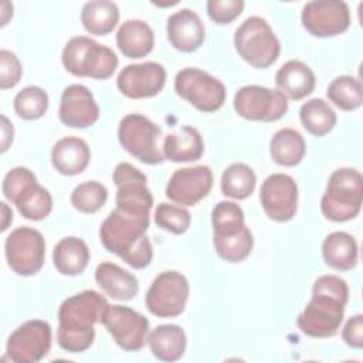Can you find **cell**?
Instances as JSON below:
<instances>
[{"mask_svg": "<svg viewBox=\"0 0 363 363\" xmlns=\"http://www.w3.org/2000/svg\"><path fill=\"white\" fill-rule=\"evenodd\" d=\"M109 303L104 295L86 289L67 298L58 309L57 342L69 353L85 352L95 339V323L102 318Z\"/></svg>", "mask_w": 363, "mask_h": 363, "instance_id": "1", "label": "cell"}, {"mask_svg": "<svg viewBox=\"0 0 363 363\" xmlns=\"http://www.w3.org/2000/svg\"><path fill=\"white\" fill-rule=\"evenodd\" d=\"M349 299V288L337 275H322L312 288V298L296 323L311 337H330L337 333Z\"/></svg>", "mask_w": 363, "mask_h": 363, "instance_id": "2", "label": "cell"}, {"mask_svg": "<svg viewBox=\"0 0 363 363\" xmlns=\"http://www.w3.org/2000/svg\"><path fill=\"white\" fill-rule=\"evenodd\" d=\"M149 217L133 216L115 208L101 224L99 238L105 250L121 257L135 269L146 268L153 258L146 233Z\"/></svg>", "mask_w": 363, "mask_h": 363, "instance_id": "3", "label": "cell"}, {"mask_svg": "<svg viewBox=\"0 0 363 363\" xmlns=\"http://www.w3.org/2000/svg\"><path fill=\"white\" fill-rule=\"evenodd\" d=\"M213 245L227 262H241L252 251L254 238L245 225L242 208L234 201H220L211 211Z\"/></svg>", "mask_w": 363, "mask_h": 363, "instance_id": "4", "label": "cell"}, {"mask_svg": "<svg viewBox=\"0 0 363 363\" xmlns=\"http://www.w3.org/2000/svg\"><path fill=\"white\" fill-rule=\"evenodd\" d=\"M362 196V173L353 167L336 169L328 180L320 200V211L330 221H349L360 213Z\"/></svg>", "mask_w": 363, "mask_h": 363, "instance_id": "5", "label": "cell"}, {"mask_svg": "<svg viewBox=\"0 0 363 363\" xmlns=\"http://www.w3.org/2000/svg\"><path fill=\"white\" fill-rule=\"evenodd\" d=\"M61 61L69 74L92 79H108L119 64L116 54L109 47L85 35L72 37L65 44Z\"/></svg>", "mask_w": 363, "mask_h": 363, "instance_id": "6", "label": "cell"}, {"mask_svg": "<svg viewBox=\"0 0 363 363\" xmlns=\"http://www.w3.org/2000/svg\"><path fill=\"white\" fill-rule=\"evenodd\" d=\"M234 45L238 55L254 68H268L281 52V43L265 18L252 16L235 30Z\"/></svg>", "mask_w": 363, "mask_h": 363, "instance_id": "7", "label": "cell"}, {"mask_svg": "<svg viewBox=\"0 0 363 363\" xmlns=\"http://www.w3.org/2000/svg\"><path fill=\"white\" fill-rule=\"evenodd\" d=\"M160 128L140 113L123 116L118 128L121 146L145 164H160L164 156L159 146Z\"/></svg>", "mask_w": 363, "mask_h": 363, "instance_id": "8", "label": "cell"}, {"mask_svg": "<svg viewBox=\"0 0 363 363\" xmlns=\"http://www.w3.org/2000/svg\"><path fill=\"white\" fill-rule=\"evenodd\" d=\"M176 94L201 112H216L225 101V86L199 68H183L174 78Z\"/></svg>", "mask_w": 363, "mask_h": 363, "instance_id": "9", "label": "cell"}, {"mask_svg": "<svg viewBox=\"0 0 363 363\" xmlns=\"http://www.w3.org/2000/svg\"><path fill=\"white\" fill-rule=\"evenodd\" d=\"M9 267L21 277L37 274L45 261V241L43 234L31 227L13 230L4 242Z\"/></svg>", "mask_w": 363, "mask_h": 363, "instance_id": "10", "label": "cell"}, {"mask_svg": "<svg viewBox=\"0 0 363 363\" xmlns=\"http://www.w3.org/2000/svg\"><path fill=\"white\" fill-rule=\"evenodd\" d=\"M189 281L179 271H163L146 292L145 303L159 318H176L183 313L189 298Z\"/></svg>", "mask_w": 363, "mask_h": 363, "instance_id": "11", "label": "cell"}, {"mask_svg": "<svg viewBox=\"0 0 363 363\" xmlns=\"http://www.w3.org/2000/svg\"><path fill=\"white\" fill-rule=\"evenodd\" d=\"M235 112L248 121L275 122L288 111V99L278 89L262 85L241 86L234 95Z\"/></svg>", "mask_w": 363, "mask_h": 363, "instance_id": "12", "label": "cell"}, {"mask_svg": "<svg viewBox=\"0 0 363 363\" xmlns=\"http://www.w3.org/2000/svg\"><path fill=\"white\" fill-rule=\"evenodd\" d=\"M116 191V208L140 217H149L153 197L147 189V177L128 162H121L113 170Z\"/></svg>", "mask_w": 363, "mask_h": 363, "instance_id": "13", "label": "cell"}, {"mask_svg": "<svg viewBox=\"0 0 363 363\" xmlns=\"http://www.w3.org/2000/svg\"><path fill=\"white\" fill-rule=\"evenodd\" d=\"M51 340L50 323L31 319L20 325L10 335L6 354L14 363H37L50 353Z\"/></svg>", "mask_w": 363, "mask_h": 363, "instance_id": "14", "label": "cell"}, {"mask_svg": "<svg viewBox=\"0 0 363 363\" xmlns=\"http://www.w3.org/2000/svg\"><path fill=\"white\" fill-rule=\"evenodd\" d=\"M102 323L115 343L126 352L140 350L147 342V318L128 306L109 305L102 318Z\"/></svg>", "mask_w": 363, "mask_h": 363, "instance_id": "15", "label": "cell"}, {"mask_svg": "<svg viewBox=\"0 0 363 363\" xmlns=\"http://www.w3.org/2000/svg\"><path fill=\"white\" fill-rule=\"evenodd\" d=\"M302 26L313 37H335L350 26V11L345 1L315 0L303 6Z\"/></svg>", "mask_w": 363, "mask_h": 363, "instance_id": "16", "label": "cell"}, {"mask_svg": "<svg viewBox=\"0 0 363 363\" xmlns=\"http://www.w3.org/2000/svg\"><path fill=\"white\" fill-rule=\"evenodd\" d=\"M259 201L272 221L286 223L292 220L298 208L296 182L285 173L268 176L261 184Z\"/></svg>", "mask_w": 363, "mask_h": 363, "instance_id": "17", "label": "cell"}, {"mask_svg": "<svg viewBox=\"0 0 363 363\" xmlns=\"http://www.w3.org/2000/svg\"><path fill=\"white\" fill-rule=\"evenodd\" d=\"M166 84V69L155 61L126 65L116 78L119 92L132 99L152 98Z\"/></svg>", "mask_w": 363, "mask_h": 363, "instance_id": "18", "label": "cell"}, {"mask_svg": "<svg viewBox=\"0 0 363 363\" xmlns=\"http://www.w3.org/2000/svg\"><path fill=\"white\" fill-rule=\"evenodd\" d=\"M213 187V172L208 166L177 169L167 186L166 197L182 206H196Z\"/></svg>", "mask_w": 363, "mask_h": 363, "instance_id": "19", "label": "cell"}, {"mask_svg": "<svg viewBox=\"0 0 363 363\" xmlns=\"http://www.w3.org/2000/svg\"><path fill=\"white\" fill-rule=\"evenodd\" d=\"M58 118L65 126L85 129L98 121L99 108L85 85L72 84L62 91Z\"/></svg>", "mask_w": 363, "mask_h": 363, "instance_id": "20", "label": "cell"}, {"mask_svg": "<svg viewBox=\"0 0 363 363\" xmlns=\"http://www.w3.org/2000/svg\"><path fill=\"white\" fill-rule=\"evenodd\" d=\"M169 43L182 52L199 50L206 38V28L199 14L190 9H182L167 18Z\"/></svg>", "mask_w": 363, "mask_h": 363, "instance_id": "21", "label": "cell"}, {"mask_svg": "<svg viewBox=\"0 0 363 363\" xmlns=\"http://www.w3.org/2000/svg\"><path fill=\"white\" fill-rule=\"evenodd\" d=\"M91 160L88 143L75 136L60 139L51 150V163L54 169L64 176H75L82 173Z\"/></svg>", "mask_w": 363, "mask_h": 363, "instance_id": "22", "label": "cell"}, {"mask_svg": "<svg viewBox=\"0 0 363 363\" xmlns=\"http://www.w3.org/2000/svg\"><path fill=\"white\" fill-rule=\"evenodd\" d=\"M275 85L286 99L299 101L313 92L315 74L305 62L291 60L277 71Z\"/></svg>", "mask_w": 363, "mask_h": 363, "instance_id": "23", "label": "cell"}, {"mask_svg": "<svg viewBox=\"0 0 363 363\" xmlns=\"http://www.w3.org/2000/svg\"><path fill=\"white\" fill-rule=\"evenodd\" d=\"M203 138L193 126H182L163 139V156L174 163L196 162L203 156Z\"/></svg>", "mask_w": 363, "mask_h": 363, "instance_id": "24", "label": "cell"}, {"mask_svg": "<svg viewBox=\"0 0 363 363\" xmlns=\"http://www.w3.org/2000/svg\"><path fill=\"white\" fill-rule=\"evenodd\" d=\"M95 281L102 291L116 301H130L139 291L136 277L113 262H102L95 269Z\"/></svg>", "mask_w": 363, "mask_h": 363, "instance_id": "25", "label": "cell"}, {"mask_svg": "<svg viewBox=\"0 0 363 363\" xmlns=\"http://www.w3.org/2000/svg\"><path fill=\"white\" fill-rule=\"evenodd\" d=\"M116 45L128 58H143L155 45V33L142 20H126L116 33Z\"/></svg>", "mask_w": 363, "mask_h": 363, "instance_id": "26", "label": "cell"}, {"mask_svg": "<svg viewBox=\"0 0 363 363\" xmlns=\"http://www.w3.org/2000/svg\"><path fill=\"white\" fill-rule=\"evenodd\" d=\"M153 356L162 362H176L186 352V333L179 325H159L147 335Z\"/></svg>", "mask_w": 363, "mask_h": 363, "instance_id": "27", "label": "cell"}, {"mask_svg": "<svg viewBox=\"0 0 363 363\" xmlns=\"http://www.w3.org/2000/svg\"><path fill=\"white\" fill-rule=\"evenodd\" d=\"M357 242L349 233H330L322 244V257L330 268L336 271H349L357 265Z\"/></svg>", "mask_w": 363, "mask_h": 363, "instance_id": "28", "label": "cell"}, {"mask_svg": "<svg viewBox=\"0 0 363 363\" xmlns=\"http://www.w3.org/2000/svg\"><path fill=\"white\" fill-rule=\"evenodd\" d=\"M89 261V250L78 237H65L57 242L52 251V262L62 275L75 277L84 272Z\"/></svg>", "mask_w": 363, "mask_h": 363, "instance_id": "29", "label": "cell"}, {"mask_svg": "<svg viewBox=\"0 0 363 363\" xmlns=\"http://www.w3.org/2000/svg\"><path fill=\"white\" fill-rule=\"evenodd\" d=\"M306 152L303 136L292 129H279L269 142V155L277 164L292 167L302 162Z\"/></svg>", "mask_w": 363, "mask_h": 363, "instance_id": "30", "label": "cell"}, {"mask_svg": "<svg viewBox=\"0 0 363 363\" xmlns=\"http://www.w3.org/2000/svg\"><path fill=\"white\" fill-rule=\"evenodd\" d=\"M119 21V9L113 1L94 0L84 4L81 23L84 28L94 35H106Z\"/></svg>", "mask_w": 363, "mask_h": 363, "instance_id": "31", "label": "cell"}, {"mask_svg": "<svg viewBox=\"0 0 363 363\" xmlns=\"http://www.w3.org/2000/svg\"><path fill=\"white\" fill-rule=\"evenodd\" d=\"M299 119L306 132L316 138H322L335 128L337 116L326 101L322 98H312L302 104Z\"/></svg>", "mask_w": 363, "mask_h": 363, "instance_id": "32", "label": "cell"}, {"mask_svg": "<svg viewBox=\"0 0 363 363\" xmlns=\"http://www.w3.org/2000/svg\"><path fill=\"white\" fill-rule=\"evenodd\" d=\"M13 204L24 218L38 221L51 213L52 197L45 187L34 182L16 196Z\"/></svg>", "mask_w": 363, "mask_h": 363, "instance_id": "33", "label": "cell"}, {"mask_svg": "<svg viewBox=\"0 0 363 363\" xmlns=\"http://www.w3.org/2000/svg\"><path fill=\"white\" fill-rule=\"evenodd\" d=\"M257 184L254 170L245 163L230 164L221 176V193L234 200H244L252 194Z\"/></svg>", "mask_w": 363, "mask_h": 363, "instance_id": "34", "label": "cell"}, {"mask_svg": "<svg viewBox=\"0 0 363 363\" xmlns=\"http://www.w3.org/2000/svg\"><path fill=\"white\" fill-rule=\"evenodd\" d=\"M326 95L339 109L354 111L362 106L363 86L360 79L350 75H340L328 85Z\"/></svg>", "mask_w": 363, "mask_h": 363, "instance_id": "35", "label": "cell"}, {"mask_svg": "<svg viewBox=\"0 0 363 363\" xmlns=\"http://www.w3.org/2000/svg\"><path fill=\"white\" fill-rule=\"evenodd\" d=\"M13 106L21 119L35 121L47 112L48 95L43 88L30 85L16 94Z\"/></svg>", "mask_w": 363, "mask_h": 363, "instance_id": "36", "label": "cell"}, {"mask_svg": "<svg viewBox=\"0 0 363 363\" xmlns=\"http://www.w3.org/2000/svg\"><path fill=\"white\" fill-rule=\"evenodd\" d=\"M108 200V190L104 184L89 180L78 184L71 193V204L84 214H94L101 210Z\"/></svg>", "mask_w": 363, "mask_h": 363, "instance_id": "37", "label": "cell"}, {"mask_svg": "<svg viewBox=\"0 0 363 363\" xmlns=\"http://www.w3.org/2000/svg\"><path fill=\"white\" fill-rule=\"evenodd\" d=\"M155 223L164 231L173 234H184L190 227L191 216L189 210L182 206L160 203L155 210Z\"/></svg>", "mask_w": 363, "mask_h": 363, "instance_id": "38", "label": "cell"}, {"mask_svg": "<svg viewBox=\"0 0 363 363\" xmlns=\"http://www.w3.org/2000/svg\"><path fill=\"white\" fill-rule=\"evenodd\" d=\"M244 6L242 0H208L206 4L208 17L220 26L233 23L242 13Z\"/></svg>", "mask_w": 363, "mask_h": 363, "instance_id": "39", "label": "cell"}, {"mask_svg": "<svg viewBox=\"0 0 363 363\" xmlns=\"http://www.w3.org/2000/svg\"><path fill=\"white\" fill-rule=\"evenodd\" d=\"M34 182H37V177L30 169L23 167V166H17V167H13L10 172H7V174L4 176L1 190H3L4 197L10 203H13L16 196L23 189H26L28 184H31Z\"/></svg>", "mask_w": 363, "mask_h": 363, "instance_id": "40", "label": "cell"}, {"mask_svg": "<svg viewBox=\"0 0 363 363\" xmlns=\"http://www.w3.org/2000/svg\"><path fill=\"white\" fill-rule=\"evenodd\" d=\"M23 68L14 52L0 50V88L9 89L16 86L21 79Z\"/></svg>", "mask_w": 363, "mask_h": 363, "instance_id": "41", "label": "cell"}, {"mask_svg": "<svg viewBox=\"0 0 363 363\" xmlns=\"http://www.w3.org/2000/svg\"><path fill=\"white\" fill-rule=\"evenodd\" d=\"M342 337L345 343L353 349L363 347V315L357 313L347 319L342 332Z\"/></svg>", "mask_w": 363, "mask_h": 363, "instance_id": "42", "label": "cell"}, {"mask_svg": "<svg viewBox=\"0 0 363 363\" xmlns=\"http://www.w3.org/2000/svg\"><path fill=\"white\" fill-rule=\"evenodd\" d=\"M13 135H14V129L13 125L9 122L7 116L1 115V153H4L10 143L13 142Z\"/></svg>", "mask_w": 363, "mask_h": 363, "instance_id": "43", "label": "cell"}, {"mask_svg": "<svg viewBox=\"0 0 363 363\" xmlns=\"http://www.w3.org/2000/svg\"><path fill=\"white\" fill-rule=\"evenodd\" d=\"M1 204V214H3V221H1V231H6L9 228V224L13 221V213L7 207V204L3 201Z\"/></svg>", "mask_w": 363, "mask_h": 363, "instance_id": "44", "label": "cell"}]
</instances>
